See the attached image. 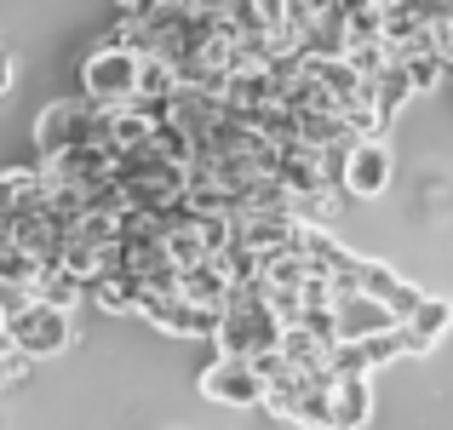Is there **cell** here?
I'll return each instance as SVG.
<instances>
[{
  "label": "cell",
  "instance_id": "obj_1",
  "mask_svg": "<svg viewBox=\"0 0 453 430\" xmlns=\"http://www.w3.org/2000/svg\"><path fill=\"white\" fill-rule=\"evenodd\" d=\"M69 339H75V316H69V310L41 304V298H29L23 310H12V321H6V344H12V350H23V356H35V362L69 350Z\"/></svg>",
  "mask_w": 453,
  "mask_h": 430
},
{
  "label": "cell",
  "instance_id": "obj_2",
  "mask_svg": "<svg viewBox=\"0 0 453 430\" xmlns=\"http://www.w3.org/2000/svg\"><path fill=\"white\" fill-rule=\"evenodd\" d=\"M81 98L98 104V110H127L138 98V58L115 52V46H98L81 69Z\"/></svg>",
  "mask_w": 453,
  "mask_h": 430
},
{
  "label": "cell",
  "instance_id": "obj_3",
  "mask_svg": "<svg viewBox=\"0 0 453 430\" xmlns=\"http://www.w3.org/2000/svg\"><path fill=\"white\" fill-rule=\"evenodd\" d=\"M390 143L385 138H356L350 143V155H344V178H339V189L344 196H356V201H379L385 196V184H390Z\"/></svg>",
  "mask_w": 453,
  "mask_h": 430
},
{
  "label": "cell",
  "instance_id": "obj_4",
  "mask_svg": "<svg viewBox=\"0 0 453 430\" xmlns=\"http://www.w3.org/2000/svg\"><path fill=\"white\" fill-rule=\"evenodd\" d=\"M201 396L224 402V408H258V402H265V385H258L247 356H219V362L201 373Z\"/></svg>",
  "mask_w": 453,
  "mask_h": 430
},
{
  "label": "cell",
  "instance_id": "obj_5",
  "mask_svg": "<svg viewBox=\"0 0 453 430\" xmlns=\"http://www.w3.org/2000/svg\"><path fill=\"white\" fill-rule=\"evenodd\" d=\"M327 310H333V327H339V339H367V333L396 327V316H390V310L379 304V298L356 293V287H333Z\"/></svg>",
  "mask_w": 453,
  "mask_h": 430
},
{
  "label": "cell",
  "instance_id": "obj_6",
  "mask_svg": "<svg viewBox=\"0 0 453 430\" xmlns=\"http://www.w3.org/2000/svg\"><path fill=\"white\" fill-rule=\"evenodd\" d=\"M356 293L379 298V304H385V310H390V316H396V321H408L413 310L425 304V287L402 281V276H396V270H390V265H373V258H367V265H362V276H356Z\"/></svg>",
  "mask_w": 453,
  "mask_h": 430
},
{
  "label": "cell",
  "instance_id": "obj_7",
  "mask_svg": "<svg viewBox=\"0 0 453 430\" xmlns=\"http://www.w3.org/2000/svg\"><path fill=\"white\" fill-rule=\"evenodd\" d=\"M453 327V298H436V293H425V304L413 310L408 321H402V333H408V356H431L436 350V339Z\"/></svg>",
  "mask_w": 453,
  "mask_h": 430
},
{
  "label": "cell",
  "instance_id": "obj_8",
  "mask_svg": "<svg viewBox=\"0 0 453 430\" xmlns=\"http://www.w3.org/2000/svg\"><path fill=\"white\" fill-rule=\"evenodd\" d=\"M367 419H373V385L333 379V430H367Z\"/></svg>",
  "mask_w": 453,
  "mask_h": 430
},
{
  "label": "cell",
  "instance_id": "obj_9",
  "mask_svg": "<svg viewBox=\"0 0 453 430\" xmlns=\"http://www.w3.org/2000/svg\"><path fill=\"white\" fill-rule=\"evenodd\" d=\"M367 92H373V110L385 115V121H396V115L413 104V81H408V69H402V64H385L373 81H367Z\"/></svg>",
  "mask_w": 453,
  "mask_h": 430
},
{
  "label": "cell",
  "instance_id": "obj_10",
  "mask_svg": "<svg viewBox=\"0 0 453 430\" xmlns=\"http://www.w3.org/2000/svg\"><path fill=\"white\" fill-rule=\"evenodd\" d=\"M81 293H87V281H81L75 270H64V265H46L41 281H35V298H41V304H52V310H69V316H75Z\"/></svg>",
  "mask_w": 453,
  "mask_h": 430
},
{
  "label": "cell",
  "instance_id": "obj_11",
  "mask_svg": "<svg viewBox=\"0 0 453 430\" xmlns=\"http://www.w3.org/2000/svg\"><path fill=\"white\" fill-rule=\"evenodd\" d=\"M402 69H408V81H413V98H419V92H436V87H442V58H436V52H425V58H402Z\"/></svg>",
  "mask_w": 453,
  "mask_h": 430
},
{
  "label": "cell",
  "instance_id": "obj_12",
  "mask_svg": "<svg viewBox=\"0 0 453 430\" xmlns=\"http://www.w3.org/2000/svg\"><path fill=\"white\" fill-rule=\"evenodd\" d=\"M29 373H35V356H23V350H12V344H0V390H18Z\"/></svg>",
  "mask_w": 453,
  "mask_h": 430
},
{
  "label": "cell",
  "instance_id": "obj_13",
  "mask_svg": "<svg viewBox=\"0 0 453 430\" xmlns=\"http://www.w3.org/2000/svg\"><path fill=\"white\" fill-rule=\"evenodd\" d=\"M115 6H121V12H127V18H144V12L155 6V0H115Z\"/></svg>",
  "mask_w": 453,
  "mask_h": 430
},
{
  "label": "cell",
  "instance_id": "obj_14",
  "mask_svg": "<svg viewBox=\"0 0 453 430\" xmlns=\"http://www.w3.org/2000/svg\"><path fill=\"white\" fill-rule=\"evenodd\" d=\"M6 87H12V58L0 52V98H6Z\"/></svg>",
  "mask_w": 453,
  "mask_h": 430
},
{
  "label": "cell",
  "instance_id": "obj_15",
  "mask_svg": "<svg viewBox=\"0 0 453 430\" xmlns=\"http://www.w3.org/2000/svg\"><path fill=\"white\" fill-rule=\"evenodd\" d=\"M0 344H6V304H0Z\"/></svg>",
  "mask_w": 453,
  "mask_h": 430
}]
</instances>
